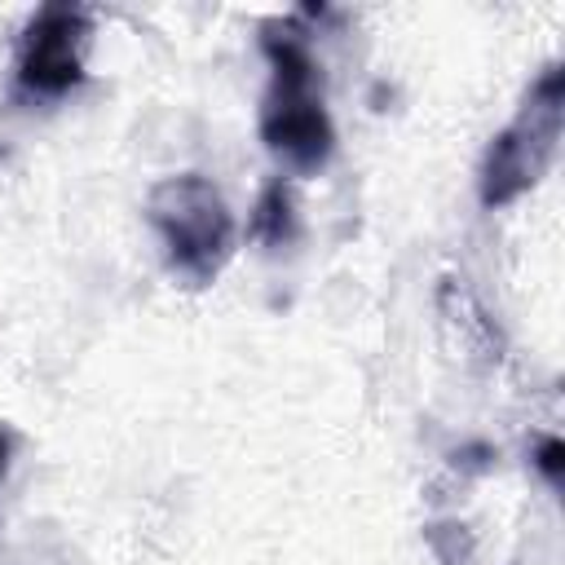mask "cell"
Segmentation results:
<instances>
[{
  "label": "cell",
  "instance_id": "2",
  "mask_svg": "<svg viewBox=\"0 0 565 565\" xmlns=\"http://www.w3.org/2000/svg\"><path fill=\"white\" fill-rule=\"evenodd\" d=\"M146 221L163 243L168 269L190 287H207L234 256V212L203 172H177L154 181L146 194Z\"/></svg>",
  "mask_w": 565,
  "mask_h": 565
},
{
  "label": "cell",
  "instance_id": "4",
  "mask_svg": "<svg viewBox=\"0 0 565 565\" xmlns=\"http://www.w3.org/2000/svg\"><path fill=\"white\" fill-rule=\"evenodd\" d=\"M88 35H93V18L79 4L35 9L18 40V62H13L18 93L35 97V102H57V97L75 93L84 84Z\"/></svg>",
  "mask_w": 565,
  "mask_h": 565
},
{
  "label": "cell",
  "instance_id": "1",
  "mask_svg": "<svg viewBox=\"0 0 565 565\" xmlns=\"http://www.w3.org/2000/svg\"><path fill=\"white\" fill-rule=\"evenodd\" d=\"M269 62V88L260 97V141L296 177L322 172L335 154V124L322 106L318 62L291 22H274L260 35Z\"/></svg>",
  "mask_w": 565,
  "mask_h": 565
},
{
  "label": "cell",
  "instance_id": "5",
  "mask_svg": "<svg viewBox=\"0 0 565 565\" xmlns=\"http://www.w3.org/2000/svg\"><path fill=\"white\" fill-rule=\"evenodd\" d=\"M247 234H252L260 247H269V252L296 243V234H300V221H296V194H291V185H287L282 177H274V181L256 194Z\"/></svg>",
  "mask_w": 565,
  "mask_h": 565
},
{
  "label": "cell",
  "instance_id": "3",
  "mask_svg": "<svg viewBox=\"0 0 565 565\" xmlns=\"http://www.w3.org/2000/svg\"><path fill=\"white\" fill-rule=\"evenodd\" d=\"M565 124V71L552 62L525 93L516 119L494 132L486 159H481V207H508L525 190L543 181V172L556 159Z\"/></svg>",
  "mask_w": 565,
  "mask_h": 565
},
{
  "label": "cell",
  "instance_id": "7",
  "mask_svg": "<svg viewBox=\"0 0 565 565\" xmlns=\"http://www.w3.org/2000/svg\"><path fill=\"white\" fill-rule=\"evenodd\" d=\"M9 450H13V441H9V433H0V477L9 468Z\"/></svg>",
  "mask_w": 565,
  "mask_h": 565
},
{
  "label": "cell",
  "instance_id": "6",
  "mask_svg": "<svg viewBox=\"0 0 565 565\" xmlns=\"http://www.w3.org/2000/svg\"><path fill=\"white\" fill-rule=\"evenodd\" d=\"M561 455H565V446H561L556 437H543L539 450H534V463H539V472L547 477V486H561Z\"/></svg>",
  "mask_w": 565,
  "mask_h": 565
}]
</instances>
